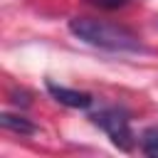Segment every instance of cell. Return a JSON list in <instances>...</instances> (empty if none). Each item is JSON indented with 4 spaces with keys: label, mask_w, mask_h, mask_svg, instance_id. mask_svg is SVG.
Listing matches in <instances>:
<instances>
[{
    "label": "cell",
    "mask_w": 158,
    "mask_h": 158,
    "mask_svg": "<svg viewBox=\"0 0 158 158\" xmlns=\"http://www.w3.org/2000/svg\"><path fill=\"white\" fill-rule=\"evenodd\" d=\"M69 32L99 49L109 52H138L141 40L136 32H131L123 25L109 22V20H96V17H72L69 20Z\"/></svg>",
    "instance_id": "1"
},
{
    "label": "cell",
    "mask_w": 158,
    "mask_h": 158,
    "mask_svg": "<svg viewBox=\"0 0 158 158\" xmlns=\"http://www.w3.org/2000/svg\"><path fill=\"white\" fill-rule=\"evenodd\" d=\"M91 121L111 138V143L116 148H121V151H131L133 148L136 136L131 131V118H128V114L123 109H118V106H104V109H99V111L91 114Z\"/></svg>",
    "instance_id": "2"
},
{
    "label": "cell",
    "mask_w": 158,
    "mask_h": 158,
    "mask_svg": "<svg viewBox=\"0 0 158 158\" xmlns=\"http://www.w3.org/2000/svg\"><path fill=\"white\" fill-rule=\"evenodd\" d=\"M47 91H49L59 104H64V106H69V109H89V106L94 104L91 94L79 91V89H69V86H59V84H54V81H47Z\"/></svg>",
    "instance_id": "3"
},
{
    "label": "cell",
    "mask_w": 158,
    "mask_h": 158,
    "mask_svg": "<svg viewBox=\"0 0 158 158\" xmlns=\"http://www.w3.org/2000/svg\"><path fill=\"white\" fill-rule=\"evenodd\" d=\"M2 128H7V131H15V133H20V136H30V133H35L37 128H35V123H30L25 116H15V114H2Z\"/></svg>",
    "instance_id": "4"
},
{
    "label": "cell",
    "mask_w": 158,
    "mask_h": 158,
    "mask_svg": "<svg viewBox=\"0 0 158 158\" xmlns=\"http://www.w3.org/2000/svg\"><path fill=\"white\" fill-rule=\"evenodd\" d=\"M141 151L151 158H158V126H151L141 133Z\"/></svg>",
    "instance_id": "5"
},
{
    "label": "cell",
    "mask_w": 158,
    "mask_h": 158,
    "mask_svg": "<svg viewBox=\"0 0 158 158\" xmlns=\"http://www.w3.org/2000/svg\"><path fill=\"white\" fill-rule=\"evenodd\" d=\"M91 5L96 7H106V10H116V7H123L128 0H89Z\"/></svg>",
    "instance_id": "6"
}]
</instances>
